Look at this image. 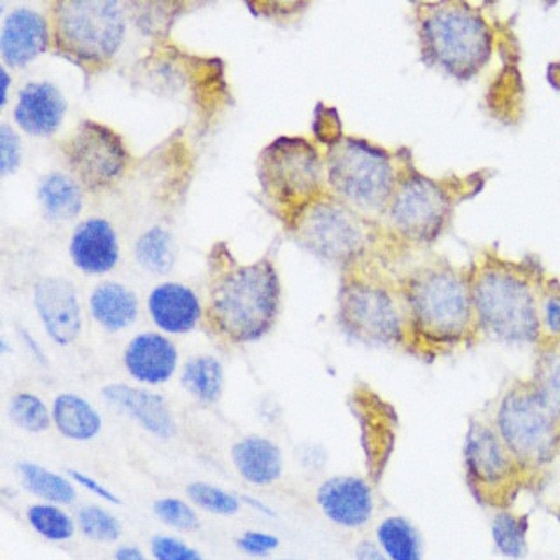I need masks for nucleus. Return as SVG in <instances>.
Returning <instances> with one entry per match:
<instances>
[{
    "mask_svg": "<svg viewBox=\"0 0 560 560\" xmlns=\"http://www.w3.org/2000/svg\"><path fill=\"white\" fill-rule=\"evenodd\" d=\"M477 329L508 346H534L542 335L541 289L524 268L486 259L469 277Z\"/></svg>",
    "mask_w": 560,
    "mask_h": 560,
    "instance_id": "obj_1",
    "label": "nucleus"
},
{
    "mask_svg": "<svg viewBox=\"0 0 560 560\" xmlns=\"http://www.w3.org/2000/svg\"><path fill=\"white\" fill-rule=\"evenodd\" d=\"M154 515L168 525L172 529L183 530V533H191L197 530L200 525L197 512L189 506L186 501L179 498H162L158 499L153 504Z\"/></svg>",
    "mask_w": 560,
    "mask_h": 560,
    "instance_id": "obj_36",
    "label": "nucleus"
},
{
    "mask_svg": "<svg viewBox=\"0 0 560 560\" xmlns=\"http://www.w3.org/2000/svg\"><path fill=\"white\" fill-rule=\"evenodd\" d=\"M294 235L308 253L324 261L349 267L368 249L363 215L335 198H317L293 219Z\"/></svg>",
    "mask_w": 560,
    "mask_h": 560,
    "instance_id": "obj_8",
    "label": "nucleus"
},
{
    "mask_svg": "<svg viewBox=\"0 0 560 560\" xmlns=\"http://www.w3.org/2000/svg\"><path fill=\"white\" fill-rule=\"evenodd\" d=\"M177 347L160 332H142L128 343L122 363L140 384L160 385L171 381L177 370Z\"/></svg>",
    "mask_w": 560,
    "mask_h": 560,
    "instance_id": "obj_18",
    "label": "nucleus"
},
{
    "mask_svg": "<svg viewBox=\"0 0 560 560\" xmlns=\"http://www.w3.org/2000/svg\"><path fill=\"white\" fill-rule=\"evenodd\" d=\"M5 101H8V74H5V70H2V107H4Z\"/></svg>",
    "mask_w": 560,
    "mask_h": 560,
    "instance_id": "obj_45",
    "label": "nucleus"
},
{
    "mask_svg": "<svg viewBox=\"0 0 560 560\" xmlns=\"http://www.w3.org/2000/svg\"><path fill=\"white\" fill-rule=\"evenodd\" d=\"M557 521H559V524H560V508H559V510H557Z\"/></svg>",
    "mask_w": 560,
    "mask_h": 560,
    "instance_id": "obj_46",
    "label": "nucleus"
},
{
    "mask_svg": "<svg viewBox=\"0 0 560 560\" xmlns=\"http://www.w3.org/2000/svg\"><path fill=\"white\" fill-rule=\"evenodd\" d=\"M280 560H293V559H280Z\"/></svg>",
    "mask_w": 560,
    "mask_h": 560,
    "instance_id": "obj_47",
    "label": "nucleus"
},
{
    "mask_svg": "<svg viewBox=\"0 0 560 560\" xmlns=\"http://www.w3.org/2000/svg\"><path fill=\"white\" fill-rule=\"evenodd\" d=\"M102 396L110 407L136 420L149 434L162 440H171L177 434L174 413L160 394L127 384H110L102 389Z\"/></svg>",
    "mask_w": 560,
    "mask_h": 560,
    "instance_id": "obj_16",
    "label": "nucleus"
},
{
    "mask_svg": "<svg viewBox=\"0 0 560 560\" xmlns=\"http://www.w3.org/2000/svg\"><path fill=\"white\" fill-rule=\"evenodd\" d=\"M258 174L262 195L293 218L319 198L323 165L306 140H276L262 151Z\"/></svg>",
    "mask_w": 560,
    "mask_h": 560,
    "instance_id": "obj_7",
    "label": "nucleus"
},
{
    "mask_svg": "<svg viewBox=\"0 0 560 560\" xmlns=\"http://www.w3.org/2000/svg\"><path fill=\"white\" fill-rule=\"evenodd\" d=\"M9 417L26 433H43L51 425L52 416L35 394L18 393L9 401Z\"/></svg>",
    "mask_w": 560,
    "mask_h": 560,
    "instance_id": "obj_33",
    "label": "nucleus"
},
{
    "mask_svg": "<svg viewBox=\"0 0 560 560\" xmlns=\"http://www.w3.org/2000/svg\"><path fill=\"white\" fill-rule=\"evenodd\" d=\"M69 477L74 480V483L84 487L88 492H92L96 498L104 499V501H107V503L110 504H121V499L114 494L113 490L107 489L104 483H101V481L90 477L86 472L78 471V469H70Z\"/></svg>",
    "mask_w": 560,
    "mask_h": 560,
    "instance_id": "obj_41",
    "label": "nucleus"
},
{
    "mask_svg": "<svg viewBox=\"0 0 560 560\" xmlns=\"http://www.w3.org/2000/svg\"><path fill=\"white\" fill-rule=\"evenodd\" d=\"M401 293L411 331L431 346H459L477 329L469 279L442 259L411 271Z\"/></svg>",
    "mask_w": 560,
    "mask_h": 560,
    "instance_id": "obj_2",
    "label": "nucleus"
},
{
    "mask_svg": "<svg viewBox=\"0 0 560 560\" xmlns=\"http://www.w3.org/2000/svg\"><path fill=\"white\" fill-rule=\"evenodd\" d=\"M232 460L236 471L253 486L265 487L282 477L284 459L276 443L262 436H247L235 443Z\"/></svg>",
    "mask_w": 560,
    "mask_h": 560,
    "instance_id": "obj_22",
    "label": "nucleus"
},
{
    "mask_svg": "<svg viewBox=\"0 0 560 560\" xmlns=\"http://www.w3.org/2000/svg\"><path fill=\"white\" fill-rule=\"evenodd\" d=\"M180 384L200 402L218 401L223 394L224 372L219 359L212 355H197L184 364Z\"/></svg>",
    "mask_w": 560,
    "mask_h": 560,
    "instance_id": "obj_28",
    "label": "nucleus"
},
{
    "mask_svg": "<svg viewBox=\"0 0 560 560\" xmlns=\"http://www.w3.org/2000/svg\"><path fill=\"white\" fill-rule=\"evenodd\" d=\"M52 424L72 442H90L102 431V417L92 402L78 394L63 393L51 407Z\"/></svg>",
    "mask_w": 560,
    "mask_h": 560,
    "instance_id": "obj_24",
    "label": "nucleus"
},
{
    "mask_svg": "<svg viewBox=\"0 0 560 560\" xmlns=\"http://www.w3.org/2000/svg\"><path fill=\"white\" fill-rule=\"evenodd\" d=\"M464 468L472 494L481 503L501 504L524 469L499 436L495 425L472 419L464 438Z\"/></svg>",
    "mask_w": 560,
    "mask_h": 560,
    "instance_id": "obj_12",
    "label": "nucleus"
},
{
    "mask_svg": "<svg viewBox=\"0 0 560 560\" xmlns=\"http://www.w3.org/2000/svg\"><path fill=\"white\" fill-rule=\"evenodd\" d=\"M529 382L542 402L560 420V340L539 350Z\"/></svg>",
    "mask_w": 560,
    "mask_h": 560,
    "instance_id": "obj_29",
    "label": "nucleus"
},
{
    "mask_svg": "<svg viewBox=\"0 0 560 560\" xmlns=\"http://www.w3.org/2000/svg\"><path fill=\"white\" fill-rule=\"evenodd\" d=\"M154 560H206L197 548L189 547L183 539L158 534L151 541Z\"/></svg>",
    "mask_w": 560,
    "mask_h": 560,
    "instance_id": "obj_37",
    "label": "nucleus"
},
{
    "mask_svg": "<svg viewBox=\"0 0 560 560\" xmlns=\"http://www.w3.org/2000/svg\"><path fill=\"white\" fill-rule=\"evenodd\" d=\"M148 311L151 319L162 331L183 335L191 331L201 317L197 294L188 285L165 282L149 293Z\"/></svg>",
    "mask_w": 560,
    "mask_h": 560,
    "instance_id": "obj_20",
    "label": "nucleus"
},
{
    "mask_svg": "<svg viewBox=\"0 0 560 560\" xmlns=\"http://www.w3.org/2000/svg\"><path fill=\"white\" fill-rule=\"evenodd\" d=\"M48 48V25L39 13L32 9H14L5 18L0 49L5 63L25 67Z\"/></svg>",
    "mask_w": 560,
    "mask_h": 560,
    "instance_id": "obj_21",
    "label": "nucleus"
},
{
    "mask_svg": "<svg viewBox=\"0 0 560 560\" xmlns=\"http://www.w3.org/2000/svg\"><path fill=\"white\" fill-rule=\"evenodd\" d=\"M69 253L79 271L88 276H104L118 265V233L107 219H86L75 228Z\"/></svg>",
    "mask_w": 560,
    "mask_h": 560,
    "instance_id": "obj_17",
    "label": "nucleus"
},
{
    "mask_svg": "<svg viewBox=\"0 0 560 560\" xmlns=\"http://www.w3.org/2000/svg\"><path fill=\"white\" fill-rule=\"evenodd\" d=\"M114 560H149L148 557L144 556V551L139 550L137 547H130V545H125V547H119L114 553Z\"/></svg>",
    "mask_w": 560,
    "mask_h": 560,
    "instance_id": "obj_43",
    "label": "nucleus"
},
{
    "mask_svg": "<svg viewBox=\"0 0 560 560\" xmlns=\"http://www.w3.org/2000/svg\"><path fill=\"white\" fill-rule=\"evenodd\" d=\"M454 209L451 189L413 168L398 180L385 214L401 238L431 245L451 226Z\"/></svg>",
    "mask_w": 560,
    "mask_h": 560,
    "instance_id": "obj_10",
    "label": "nucleus"
},
{
    "mask_svg": "<svg viewBox=\"0 0 560 560\" xmlns=\"http://www.w3.org/2000/svg\"><path fill=\"white\" fill-rule=\"evenodd\" d=\"M315 499L326 518L346 529L363 527L375 512L372 486L361 477L328 478L317 489Z\"/></svg>",
    "mask_w": 560,
    "mask_h": 560,
    "instance_id": "obj_15",
    "label": "nucleus"
},
{
    "mask_svg": "<svg viewBox=\"0 0 560 560\" xmlns=\"http://www.w3.org/2000/svg\"><path fill=\"white\" fill-rule=\"evenodd\" d=\"M34 306L44 329L58 346H70L83 328L78 289L63 277H43L34 285Z\"/></svg>",
    "mask_w": 560,
    "mask_h": 560,
    "instance_id": "obj_14",
    "label": "nucleus"
},
{
    "mask_svg": "<svg viewBox=\"0 0 560 560\" xmlns=\"http://www.w3.org/2000/svg\"><path fill=\"white\" fill-rule=\"evenodd\" d=\"M338 324L347 337L370 347L398 346L405 338V317L384 285L352 279L338 294Z\"/></svg>",
    "mask_w": 560,
    "mask_h": 560,
    "instance_id": "obj_11",
    "label": "nucleus"
},
{
    "mask_svg": "<svg viewBox=\"0 0 560 560\" xmlns=\"http://www.w3.org/2000/svg\"><path fill=\"white\" fill-rule=\"evenodd\" d=\"M16 469L22 486L46 503L70 504L78 498L74 483L51 469L26 460L18 464Z\"/></svg>",
    "mask_w": 560,
    "mask_h": 560,
    "instance_id": "obj_27",
    "label": "nucleus"
},
{
    "mask_svg": "<svg viewBox=\"0 0 560 560\" xmlns=\"http://www.w3.org/2000/svg\"><path fill=\"white\" fill-rule=\"evenodd\" d=\"M26 521L35 533L48 541H69L75 533L72 516L61 510L60 504L37 503L26 510Z\"/></svg>",
    "mask_w": 560,
    "mask_h": 560,
    "instance_id": "obj_32",
    "label": "nucleus"
},
{
    "mask_svg": "<svg viewBox=\"0 0 560 560\" xmlns=\"http://www.w3.org/2000/svg\"><path fill=\"white\" fill-rule=\"evenodd\" d=\"M67 163L81 186L109 188L127 171L128 151L110 128L95 121L79 125L66 149Z\"/></svg>",
    "mask_w": 560,
    "mask_h": 560,
    "instance_id": "obj_13",
    "label": "nucleus"
},
{
    "mask_svg": "<svg viewBox=\"0 0 560 560\" xmlns=\"http://www.w3.org/2000/svg\"><path fill=\"white\" fill-rule=\"evenodd\" d=\"M355 560H389L378 545L372 541H361L355 547Z\"/></svg>",
    "mask_w": 560,
    "mask_h": 560,
    "instance_id": "obj_42",
    "label": "nucleus"
},
{
    "mask_svg": "<svg viewBox=\"0 0 560 560\" xmlns=\"http://www.w3.org/2000/svg\"><path fill=\"white\" fill-rule=\"evenodd\" d=\"M280 280L270 259L226 268L209 288L207 315L233 343H249L270 331L279 315Z\"/></svg>",
    "mask_w": 560,
    "mask_h": 560,
    "instance_id": "obj_3",
    "label": "nucleus"
},
{
    "mask_svg": "<svg viewBox=\"0 0 560 560\" xmlns=\"http://www.w3.org/2000/svg\"><path fill=\"white\" fill-rule=\"evenodd\" d=\"M425 66L455 81H471L494 51V34L480 9L468 0H440L425 9L419 25Z\"/></svg>",
    "mask_w": 560,
    "mask_h": 560,
    "instance_id": "obj_4",
    "label": "nucleus"
},
{
    "mask_svg": "<svg viewBox=\"0 0 560 560\" xmlns=\"http://www.w3.org/2000/svg\"><path fill=\"white\" fill-rule=\"evenodd\" d=\"M398 180L389 154L366 140L338 139L329 148V186L361 215L385 214Z\"/></svg>",
    "mask_w": 560,
    "mask_h": 560,
    "instance_id": "obj_5",
    "label": "nucleus"
},
{
    "mask_svg": "<svg viewBox=\"0 0 560 560\" xmlns=\"http://www.w3.org/2000/svg\"><path fill=\"white\" fill-rule=\"evenodd\" d=\"M133 254H136L137 262L144 270L156 273V276H163L174 267V238H172L171 233L166 232L165 228H149L148 232L142 233L139 241L136 242Z\"/></svg>",
    "mask_w": 560,
    "mask_h": 560,
    "instance_id": "obj_31",
    "label": "nucleus"
},
{
    "mask_svg": "<svg viewBox=\"0 0 560 560\" xmlns=\"http://www.w3.org/2000/svg\"><path fill=\"white\" fill-rule=\"evenodd\" d=\"M242 501H244V503L249 504V506H253L254 510H258V512L262 513V515H276V513L271 512L270 506H267V504L261 503V501H258V499L249 498V495H242Z\"/></svg>",
    "mask_w": 560,
    "mask_h": 560,
    "instance_id": "obj_44",
    "label": "nucleus"
},
{
    "mask_svg": "<svg viewBox=\"0 0 560 560\" xmlns=\"http://www.w3.org/2000/svg\"><path fill=\"white\" fill-rule=\"evenodd\" d=\"M236 545L244 553L250 557H267L270 551L277 550L280 539L276 534L261 533V530H247L236 539Z\"/></svg>",
    "mask_w": 560,
    "mask_h": 560,
    "instance_id": "obj_40",
    "label": "nucleus"
},
{
    "mask_svg": "<svg viewBox=\"0 0 560 560\" xmlns=\"http://www.w3.org/2000/svg\"><path fill=\"white\" fill-rule=\"evenodd\" d=\"M22 162V144L9 125L0 127V174L9 175L18 171Z\"/></svg>",
    "mask_w": 560,
    "mask_h": 560,
    "instance_id": "obj_39",
    "label": "nucleus"
},
{
    "mask_svg": "<svg viewBox=\"0 0 560 560\" xmlns=\"http://www.w3.org/2000/svg\"><path fill=\"white\" fill-rule=\"evenodd\" d=\"M67 102L51 83H28L18 95L14 121L25 133L49 137L66 118Z\"/></svg>",
    "mask_w": 560,
    "mask_h": 560,
    "instance_id": "obj_19",
    "label": "nucleus"
},
{
    "mask_svg": "<svg viewBox=\"0 0 560 560\" xmlns=\"http://www.w3.org/2000/svg\"><path fill=\"white\" fill-rule=\"evenodd\" d=\"M527 533L529 516L515 515L512 512L495 513L490 525V536L499 556L506 559L521 560L527 556Z\"/></svg>",
    "mask_w": 560,
    "mask_h": 560,
    "instance_id": "obj_30",
    "label": "nucleus"
},
{
    "mask_svg": "<svg viewBox=\"0 0 560 560\" xmlns=\"http://www.w3.org/2000/svg\"><path fill=\"white\" fill-rule=\"evenodd\" d=\"M499 436L524 471L550 464L560 448V420L542 402L530 382H516L499 402Z\"/></svg>",
    "mask_w": 560,
    "mask_h": 560,
    "instance_id": "obj_6",
    "label": "nucleus"
},
{
    "mask_svg": "<svg viewBox=\"0 0 560 560\" xmlns=\"http://www.w3.org/2000/svg\"><path fill=\"white\" fill-rule=\"evenodd\" d=\"M37 197L44 214L55 223L72 221L83 210L81 184L61 172H51L40 179Z\"/></svg>",
    "mask_w": 560,
    "mask_h": 560,
    "instance_id": "obj_25",
    "label": "nucleus"
},
{
    "mask_svg": "<svg viewBox=\"0 0 560 560\" xmlns=\"http://www.w3.org/2000/svg\"><path fill=\"white\" fill-rule=\"evenodd\" d=\"M541 324L542 331L560 340V284L557 280L541 288Z\"/></svg>",
    "mask_w": 560,
    "mask_h": 560,
    "instance_id": "obj_38",
    "label": "nucleus"
},
{
    "mask_svg": "<svg viewBox=\"0 0 560 560\" xmlns=\"http://www.w3.org/2000/svg\"><path fill=\"white\" fill-rule=\"evenodd\" d=\"M78 525L81 533L93 541L114 542L121 538V522L105 508L95 504L79 510Z\"/></svg>",
    "mask_w": 560,
    "mask_h": 560,
    "instance_id": "obj_34",
    "label": "nucleus"
},
{
    "mask_svg": "<svg viewBox=\"0 0 560 560\" xmlns=\"http://www.w3.org/2000/svg\"><path fill=\"white\" fill-rule=\"evenodd\" d=\"M186 492L191 503L212 515L232 516L241 510V498L230 494L221 487L210 486L206 481H192Z\"/></svg>",
    "mask_w": 560,
    "mask_h": 560,
    "instance_id": "obj_35",
    "label": "nucleus"
},
{
    "mask_svg": "<svg viewBox=\"0 0 560 560\" xmlns=\"http://www.w3.org/2000/svg\"><path fill=\"white\" fill-rule=\"evenodd\" d=\"M55 20L61 48L93 63L113 58L127 32L119 0H61Z\"/></svg>",
    "mask_w": 560,
    "mask_h": 560,
    "instance_id": "obj_9",
    "label": "nucleus"
},
{
    "mask_svg": "<svg viewBox=\"0 0 560 560\" xmlns=\"http://www.w3.org/2000/svg\"><path fill=\"white\" fill-rule=\"evenodd\" d=\"M376 545L389 560H422V539L405 516H387L376 527Z\"/></svg>",
    "mask_w": 560,
    "mask_h": 560,
    "instance_id": "obj_26",
    "label": "nucleus"
},
{
    "mask_svg": "<svg viewBox=\"0 0 560 560\" xmlns=\"http://www.w3.org/2000/svg\"><path fill=\"white\" fill-rule=\"evenodd\" d=\"M90 312L96 324L107 331H122L136 323L139 300L127 285L118 282H102L90 296Z\"/></svg>",
    "mask_w": 560,
    "mask_h": 560,
    "instance_id": "obj_23",
    "label": "nucleus"
}]
</instances>
